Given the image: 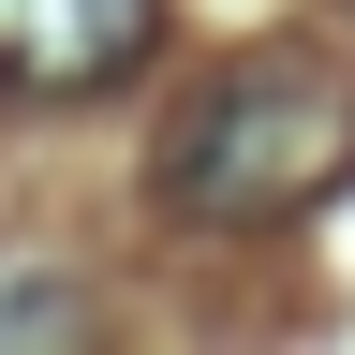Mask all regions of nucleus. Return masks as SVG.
Returning a JSON list of instances; mask_svg holds the SVG:
<instances>
[{"label":"nucleus","mask_w":355,"mask_h":355,"mask_svg":"<svg viewBox=\"0 0 355 355\" xmlns=\"http://www.w3.org/2000/svg\"><path fill=\"white\" fill-rule=\"evenodd\" d=\"M340 148H355L340 89L252 60V74H222L207 104L163 133V207L178 222H282V207H311L340 178Z\"/></svg>","instance_id":"f257e3e1"},{"label":"nucleus","mask_w":355,"mask_h":355,"mask_svg":"<svg viewBox=\"0 0 355 355\" xmlns=\"http://www.w3.org/2000/svg\"><path fill=\"white\" fill-rule=\"evenodd\" d=\"M163 44V0H0V89H119L133 60Z\"/></svg>","instance_id":"f03ea898"}]
</instances>
